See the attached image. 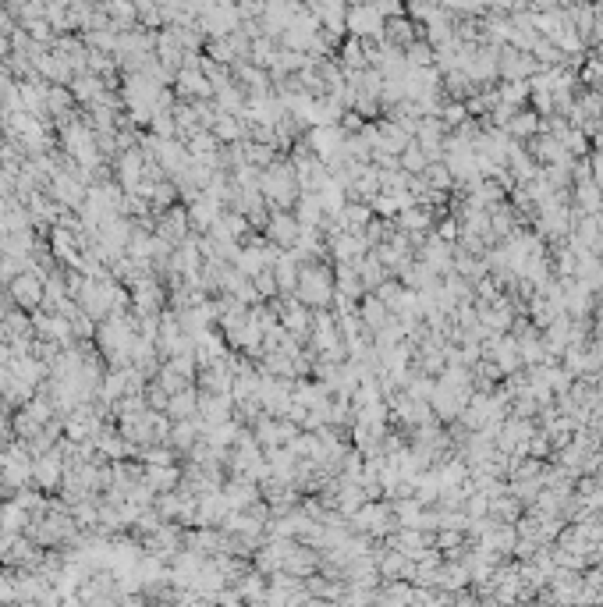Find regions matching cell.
I'll return each instance as SVG.
<instances>
[{
    "label": "cell",
    "instance_id": "9",
    "mask_svg": "<svg viewBox=\"0 0 603 607\" xmlns=\"http://www.w3.org/2000/svg\"><path fill=\"white\" fill-rule=\"evenodd\" d=\"M192 409H195V402H192V395H188V391H181V395L171 402V412H174V416H188Z\"/></svg>",
    "mask_w": 603,
    "mask_h": 607
},
{
    "label": "cell",
    "instance_id": "10",
    "mask_svg": "<svg viewBox=\"0 0 603 607\" xmlns=\"http://www.w3.org/2000/svg\"><path fill=\"white\" fill-rule=\"evenodd\" d=\"M284 323H288L291 330H298V327H305V313H302L298 306H288V313H284Z\"/></svg>",
    "mask_w": 603,
    "mask_h": 607
},
{
    "label": "cell",
    "instance_id": "2",
    "mask_svg": "<svg viewBox=\"0 0 603 607\" xmlns=\"http://www.w3.org/2000/svg\"><path fill=\"white\" fill-rule=\"evenodd\" d=\"M263 189H266V196H273V203H288L295 196V182L284 168H273V175L263 178Z\"/></svg>",
    "mask_w": 603,
    "mask_h": 607
},
{
    "label": "cell",
    "instance_id": "11",
    "mask_svg": "<svg viewBox=\"0 0 603 607\" xmlns=\"http://www.w3.org/2000/svg\"><path fill=\"white\" fill-rule=\"evenodd\" d=\"M213 203H195V220H213Z\"/></svg>",
    "mask_w": 603,
    "mask_h": 607
},
{
    "label": "cell",
    "instance_id": "5",
    "mask_svg": "<svg viewBox=\"0 0 603 607\" xmlns=\"http://www.w3.org/2000/svg\"><path fill=\"white\" fill-rule=\"evenodd\" d=\"M319 217H323V203H319L316 196H305V199L298 203V220H302V228H312Z\"/></svg>",
    "mask_w": 603,
    "mask_h": 607
},
{
    "label": "cell",
    "instance_id": "6",
    "mask_svg": "<svg viewBox=\"0 0 603 607\" xmlns=\"http://www.w3.org/2000/svg\"><path fill=\"white\" fill-rule=\"evenodd\" d=\"M270 263V256H266V249H245L242 252V259H238V266L245 270V273H263V266Z\"/></svg>",
    "mask_w": 603,
    "mask_h": 607
},
{
    "label": "cell",
    "instance_id": "3",
    "mask_svg": "<svg viewBox=\"0 0 603 607\" xmlns=\"http://www.w3.org/2000/svg\"><path fill=\"white\" fill-rule=\"evenodd\" d=\"M312 149H316L319 156H331V153H338V149H341V132H338V128H331V125H319V128H312Z\"/></svg>",
    "mask_w": 603,
    "mask_h": 607
},
{
    "label": "cell",
    "instance_id": "8",
    "mask_svg": "<svg viewBox=\"0 0 603 607\" xmlns=\"http://www.w3.org/2000/svg\"><path fill=\"white\" fill-rule=\"evenodd\" d=\"M181 89H185V93H209V86H206L195 71H192V75H188V71L181 75Z\"/></svg>",
    "mask_w": 603,
    "mask_h": 607
},
{
    "label": "cell",
    "instance_id": "7",
    "mask_svg": "<svg viewBox=\"0 0 603 607\" xmlns=\"http://www.w3.org/2000/svg\"><path fill=\"white\" fill-rule=\"evenodd\" d=\"M15 295H18L22 302H36V299H39V285H36L32 278H18V281H15Z\"/></svg>",
    "mask_w": 603,
    "mask_h": 607
},
{
    "label": "cell",
    "instance_id": "4",
    "mask_svg": "<svg viewBox=\"0 0 603 607\" xmlns=\"http://www.w3.org/2000/svg\"><path fill=\"white\" fill-rule=\"evenodd\" d=\"M270 235H273V238H277L281 245H295V242L302 238V231H298V224H295V220H291L288 213H277V217H273V220H270Z\"/></svg>",
    "mask_w": 603,
    "mask_h": 607
},
{
    "label": "cell",
    "instance_id": "1",
    "mask_svg": "<svg viewBox=\"0 0 603 607\" xmlns=\"http://www.w3.org/2000/svg\"><path fill=\"white\" fill-rule=\"evenodd\" d=\"M298 295H302V302H326L331 299V273L319 266L298 270Z\"/></svg>",
    "mask_w": 603,
    "mask_h": 607
}]
</instances>
